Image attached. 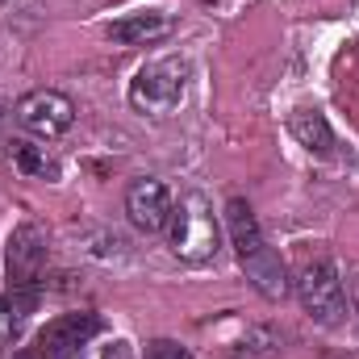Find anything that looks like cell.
I'll return each mask as SVG.
<instances>
[{
    "label": "cell",
    "instance_id": "cell-1",
    "mask_svg": "<svg viewBox=\"0 0 359 359\" xmlns=\"http://www.w3.org/2000/svg\"><path fill=\"white\" fill-rule=\"evenodd\" d=\"M226 230H230L234 255H238V264L247 271V280L255 284V292L268 297V301H284L292 292V276L284 268V259L268 247V238L259 230V217H255V209L243 196H230V205H226Z\"/></svg>",
    "mask_w": 359,
    "mask_h": 359
},
{
    "label": "cell",
    "instance_id": "cell-2",
    "mask_svg": "<svg viewBox=\"0 0 359 359\" xmlns=\"http://www.w3.org/2000/svg\"><path fill=\"white\" fill-rule=\"evenodd\" d=\"M168 243L180 264H209L222 251V226L213 213V201L205 192H184L180 205H172V222H168Z\"/></svg>",
    "mask_w": 359,
    "mask_h": 359
},
{
    "label": "cell",
    "instance_id": "cell-3",
    "mask_svg": "<svg viewBox=\"0 0 359 359\" xmlns=\"http://www.w3.org/2000/svg\"><path fill=\"white\" fill-rule=\"evenodd\" d=\"M188 80H192V67H188L184 55L151 59L130 80V104L138 113H147V117H172L184 104V96H188Z\"/></svg>",
    "mask_w": 359,
    "mask_h": 359
},
{
    "label": "cell",
    "instance_id": "cell-4",
    "mask_svg": "<svg viewBox=\"0 0 359 359\" xmlns=\"http://www.w3.org/2000/svg\"><path fill=\"white\" fill-rule=\"evenodd\" d=\"M292 292L301 301V309L318 322V326H339L347 318V288L339 280V268L330 259H313L297 271Z\"/></svg>",
    "mask_w": 359,
    "mask_h": 359
},
{
    "label": "cell",
    "instance_id": "cell-5",
    "mask_svg": "<svg viewBox=\"0 0 359 359\" xmlns=\"http://www.w3.org/2000/svg\"><path fill=\"white\" fill-rule=\"evenodd\" d=\"M17 121H21L25 134L50 142V138H59V134L72 130V121H76V104H72L67 92L34 88V92H25V96L17 100Z\"/></svg>",
    "mask_w": 359,
    "mask_h": 359
},
{
    "label": "cell",
    "instance_id": "cell-6",
    "mask_svg": "<svg viewBox=\"0 0 359 359\" xmlns=\"http://www.w3.org/2000/svg\"><path fill=\"white\" fill-rule=\"evenodd\" d=\"M172 205H176V201H172L168 184L155 180V176H142L126 188V217H130V226L142 230V234H159V230L172 222Z\"/></svg>",
    "mask_w": 359,
    "mask_h": 359
},
{
    "label": "cell",
    "instance_id": "cell-7",
    "mask_svg": "<svg viewBox=\"0 0 359 359\" xmlns=\"http://www.w3.org/2000/svg\"><path fill=\"white\" fill-rule=\"evenodd\" d=\"M42 268H46V234L34 222H25L8 238V276H13V288L17 292H29L38 284Z\"/></svg>",
    "mask_w": 359,
    "mask_h": 359
},
{
    "label": "cell",
    "instance_id": "cell-8",
    "mask_svg": "<svg viewBox=\"0 0 359 359\" xmlns=\"http://www.w3.org/2000/svg\"><path fill=\"white\" fill-rule=\"evenodd\" d=\"M96 330H100V318H96V313H67V318H55V322L42 330L38 351L46 359H76L88 347V339Z\"/></svg>",
    "mask_w": 359,
    "mask_h": 359
},
{
    "label": "cell",
    "instance_id": "cell-9",
    "mask_svg": "<svg viewBox=\"0 0 359 359\" xmlns=\"http://www.w3.org/2000/svg\"><path fill=\"white\" fill-rule=\"evenodd\" d=\"M172 29H176V21L168 13H126L121 21L109 25V42H117V46H151V42H163Z\"/></svg>",
    "mask_w": 359,
    "mask_h": 359
},
{
    "label": "cell",
    "instance_id": "cell-10",
    "mask_svg": "<svg viewBox=\"0 0 359 359\" xmlns=\"http://www.w3.org/2000/svg\"><path fill=\"white\" fill-rule=\"evenodd\" d=\"M288 134H292L309 155H330V151H334V130H330L326 113H318V109H292Z\"/></svg>",
    "mask_w": 359,
    "mask_h": 359
},
{
    "label": "cell",
    "instance_id": "cell-11",
    "mask_svg": "<svg viewBox=\"0 0 359 359\" xmlns=\"http://www.w3.org/2000/svg\"><path fill=\"white\" fill-rule=\"evenodd\" d=\"M8 163L29 180H59V159L46 147L29 142V138H13L8 142Z\"/></svg>",
    "mask_w": 359,
    "mask_h": 359
},
{
    "label": "cell",
    "instance_id": "cell-12",
    "mask_svg": "<svg viewBox=\"0 0 359 359\" xmlns=\"http://www.w3.org/2000/svg\"><path fill=\"white\" fill-rule=\"evenodd\" d=\"M29 309H34V292H17V288H13V297L0 292V343H13L21 334Z\"/></svg>",
    "mask_w": 359,
    "mask_h": 359
},
{
    "label": "cell",
    "instance_id": "cell-13",
    "mask_svg": "<svg viewBox=\"0 0 359 359\" xmlns=\"http://www.w3.org/2000/svg\"><path fill=\"white\" fill-rule=\"evenodd\" d=\"M142 359H192V351L180 347L176 339H155V343H147Z\"/></svg>",
    "mask_w": 359,
    "mask_h": 359
},
{
    "label": "cell",
    "instance_id": "cell-14",
    "mask_svg": "<svg viewBox=\"0 0 359 359\" xmlns=\"http://www.w3.org/2000/svg\"><path fill=\"white\" fill-rule=\"evenodd\" d=\"M355 309H359V288H355Z\"/></svg>",
    "mask_w": 359,
    "mask_h": 359
}]
</instances>
